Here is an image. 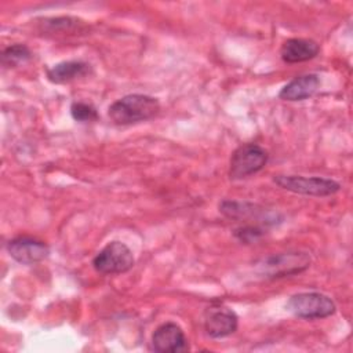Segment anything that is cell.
<instances>
[{"mask_svg":"<svg viewBox=\"0 0 353 353\" xmlns=\"http://www.w3.org/2000/svg\"><path fill=\"white\" fill-rule=\"evenodd\" d=\"M160 112V102L157 98L146 94H128L114 101L108 114L117 125H130L146 121L157 116Z\"/></svg>","mask_w":353,"mask_h":353,"instance_id":"obj_1","label":"cell"},{"mask_svg":"<svg viewBox=\"0 0 353 353\" xmlns=\"http://www.w3.org/2000/svg\"><path fill=\"white\" fill-rule=\"evenodd\" d=\"M312 258L303 251H288L272 254L256 263V270L266 279H281L298 274L310 266Z\"/></svg>","mask_w":353,"mask_h":353,"instance_id":"obj_2","label":"cell"},{"mask_svg":"<svg viewBox=\"0 0 353 353\" xmlns=\"http://www.w3.org/2000/svg\"><path fill=\"white\" fill-rule=\"evenodd\" d=\"M219 212L229 219L254 221L259 226H273L283 221V215L277 211L250 201L223 200L219 203Z\"/></svg>","mask_w":353,"mask_h":353,"instance_id":"obj_3","label":"cell"},{"mask_svg":"<svg viewBox=\"0 0 353 353\" xmlns=\"http://www.w3.org/2000/svg\"><path fill=\"white\" fill-rule=\"evenodd\" d=\"M273 182L284 190L305 194V196H331L341 189V183L321 176H302V175H276Z\"/></svg>","mask_w":353,"mask_h":353,"instance_id":"obj_4","label":"cell"},{"mask_svg":"<svg viewBox=\"0 0 353 353\" xmlns=\"http://www.w3.org/2000/svg\"><path fill=\"white\" fill-rule=\"evenodd\" d=\"M287 309L299 319H325L335 313L334 301L321 292H299L290 296Z\"/></svg>","mask_w":353,"mask_h":353,"instance_id":"obj_5","label":"cell"},{"mask_svg":"<svg viewBox=\"0 0 353 353\" xmlns=\"http://www.w3.org/2000/svg\"><path fill=\"white\" fill-rule=\"evenodd\" d=\"M268 152L256 143L240 145L230 157L229 176L230 179H243L259 172L268 163Z\"/></svg>","mask_w":353,"mask_h":353,"instance_id":"obj_6","label":"cell"},{"mask_svg":"<svg viewBox=\"0 0 353 353\" xmlns=\"http://www.w3.org/2000/svg\"><path fill=\"white\" fill-rule=\"evenodd\" d=\"M135 263L132 251L121 241L108 243L92 259L94 269L101 274H120Z\"/></svg>","mask_w":353,"mask_h":353,"instance_id":"obj_7","label":"cell"},{"mask_svg":"<svg viewBox=\"0 0 353 353\" xmlns=\"http://www.w3.org/2000/svg\"><path fill=\"white\" fill-rule=\"evenodd\" d=\"M239 327V317L230 307L222 303H212L204 310V330L211 338L232 335Z\"/></svg>","mask_w":353,"mask_h":353,"instance_id":"obj_8","label":"cell"},{"mask_svg":"<svg viewBox=\"0 0 353 353\" xmlns=\"http://www.w3.org/2000/svg\"><path fill=\"white\" fill-rule=\"evenodd\" d=\"M152 349L159 353H179L189 350L183 330L172 321L159 325L152 335Z\"/></svg>","mask_w":353,"mask_h":353,"instance_id":"obj_9","label":"cell"},{"mask_svg":"<svg viewBox=\"0 0 353 353\" xmlns=\"http://www.w3.org/2000/svg\"><path fill=\"white\" fill-rule=\"evenodd\" d=\"M7 251L12 259L23 265L41 262L50 254V248L44 241L28 236H19L10 240L7 243Z\"/></svg>","mask_w":353,"mask_h":353,"instance_id":"obj_10","label":"cell"},{"mask_svg":"<svg viewBox=\"0 0 353 353\" xmlns=\"http://www.w3.org/2000/svg\"><path fill=\"white\" fill-rule=\"evenodd\" d=\"M320 83V77L316 73L298 76L280 90L279 98L290 102L303 101L312 97L319 90Z\"/></svg>","mask_w":353,"mask_h":353,"instance_id":"obj_11","label":"cell"},{"mask_svg":"<svg viewBox=\"0 0 353 353\" xmlns=\"http://www.w3.org/2000/svg\"><path fill=\"white\" fill-rule=\"evenodd\" d=\"M320 52V46L310 39H288L280 48V57L287 63H298L313 59Z\"/></svg>","mask_w":353,"mask_h":353,"instance_id":"obj_12","label":"cell"},{"mask_svg":"<svg viewBox=\"0 0 353 353\" xmlns=\"http://www.w3.org/2000/svg\"><path fill=\"white\" fill-rule=\"evenodd\" d=\"M91 66L84 61H63L47 70V79L54 84H65L90 74Z\"/></svg>","mask_w":353,"mask_h":353,"instance_id":"obj_13","label":"cell"},{"mask_svg":"<svg viewBox=\"0 0 353 353\" xmlns=\"http://www.w3.org/2000/svg\"><path fill=\"white\" fill-rule=\"evenodd\" d=\"M43 30L46 33H62V34H76L81 33L87 29L84 21L72 18V17H55V18H46L41 22Z\"/></svg>","mask_w":353,"mask_h":353,"instance_id":"obj_14","label":"cell"},{"mask_svg":"<svg viewBox=\"0 0 353 353\" xmlns=\"http://www.w3.org/2000/svg\"><path fill=\"white\" fill-rule=\"evenodd\" d=\"M32 58L30 50L25 44H12L4 48L1 54V63L7 68H17L19 65H23Z\"/></svg>","mask_w":353,"mask_h":353,"instance_id":"obj_15","label":"cell"},{"mask_svg":"<svg viewBox=\"0 0 353 353\" xmlns=\"http://www.w3.org/2000/svg\"><path fill=\"white\" fill-rule=\"evenodd\" d=\"M70 114L76 121L80 123L95 121L99 117L97 109L91 103L85 102H73L70 106Z\"/></svg>","mask_w":353,"mask_h":353,"instance_id":"obj_16","label":"cell"},{"mask_svg":"<svg viewBox=\"0 0 353 353\" xmlns=\"http://www.w3.org/2000/svg\"><path fill=\"white\" fill-rule=\"evenodd\" d=\"M233 234L239 241L244 244H251L258 241L265 234V230L259 225H244V226L236 228Z\"/></svg>","mask_w":353,"mask_h":353,"instance_id":"obj_17","label":"cell"}]
</instances>
